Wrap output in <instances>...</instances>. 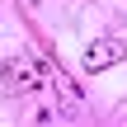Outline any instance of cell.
<instances>
[{
    "instance_id": "cell-1",
    "label": "cell",
    "mask_w": 127,
    "mask_h": 127,
    "mask_svg": "<svg viewBox=\"0 0 127 127\" xmlns=\"http://www.w3.org/2000/svg\"><path fill=\"white\" fill-rule=\"evenodd\" d=\"M0 75H5V90H9V94H33V90H42L47 66H42L38 57H9V61L0 66Z\"/></svg>"
},
{
    "instance_id": "cell-2",
    "label": "cell",
    "mask_w": 127,
    "mask_h": 127,
    "mask_svg": "<svg viewBox=\"0 0 127 127\" xmlns=\"http://www.w3.org/2000/svg\"><path fill=\"white\" fill-rule=\"evenodd\" d=\"M113 61H123V42L118 38H99L85 47V71H108Z\"/></svg>"
}]
</instances>
